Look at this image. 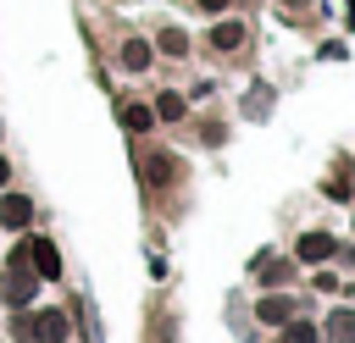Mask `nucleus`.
<instances>
[{"instance_id":"f257e3e1","label":"nucleus","mask_w":355,"mask_h":343,"mask_svg":"<svg viewBox=\"0 0 355 343\" xmlns=\"http://www.w3.org/2000/svg\"><path fill=\"white\" fill-rule=\"evenodd\" d=\"M22 243H28V266H33L39 277H61V254H55L50 238H22Z\"/></svg>"},{"instance_id":"f03ea898","label":"nucleus","mask_w":355,"mask_h":343,"mask_svg":"<svg viewBox=\"0 0 355 343\" xmlns=\"http://www.w3.org/2000/svg\"><path fill=\"white\" fill-rule=\"evenodd\" d=\"M33 343H67V310H39L33 315Z\"/></svg>"},{"instance_id":"7ed1b4c3","label":"nucleus","mask_w":355,"mask_h":343,"mask_svg":"<svg viewBox=\"0 0 355 343\" xmlns=\"http://www.w3.org/2000/svg\"><path fill=\"white\" fill-rule=\"evenodd\" d=\"M333 249H338V243H333V238H327V232H305V238H300V249H294V254H300V260H305V266H322V260H327V254H333Z\"/></svg>"},{"instance_id":"20e7f679","label":"nucleus","mask_w":355,"mask_h":343,"mask_svg":"<svg viewBox=\"0 0 355 343\" xmlns=\"http://www.w3.org/2000/svg\"><path fill=\"white\" fill-rule=\"evenodd\" d=\"M322 337H327V343H355V310H333V315L322 321Z\"/></svg>"},{"instance_id":"39448f33","label":"nucleus","mask_w":355,"mask_h":343,"mask_svg":"<svg viewBox=\"0 0 355 343\" xmlns=\"http://www.w3.org/2000/svg\"><path fill=\"white\" fill-rule=\"evenodd\" d=\"M28 216H33L28 194H6V199H0V221H6V227H17V232H22V227H28Z\"/></svg>"},{"instance_id":"423d86ee","label":"nucleus","mask_w":355,"mask_h":343,"mask_svg":"<svg viewBox=\"0 0 355 343\" xmlns=\"http://www.w3.org/2000/svg\"><path fill=\"white\" fill-rule=\"evenodd\" d=\"M255 315H261V321H266V326H283V321H288V315H294V304H288V299H283V293H266V299H261V304H255Z\"/></svg>"},{"instance_id":"0eeeda50","label":"nucleus","mask_w":355,"mask_h":343,"mask_svg":"<svg viewBox=\"0 0 355 343\" xmlns=\"http://www.w3.org/2000/svg\"><path fill=\"white\" fill-rule=\"evenodd\" d=\"M150 55H155V44H150V39H128V44H122V66H128V72H144V66H150Z\"/></svg>"},{"instance_id":"6e6552de","label":"nucleus","mask_w":355,"mask_h":343,"mask_svg":"<svg viewBox=\"0 0 355 343\" xmlns=\"http://www.w3.org/2000/svg\"><path fill=\"white\" fill-rule=\"evenodd\" d=\"M155 50H161V55H189V33H183V28H161V33H155Z\"/></svg>"},{"instance_id":"1a4fd4ad","label":"nucleus","mask_w":355,"mask_h":343,"mask_svg":"<svg viewBox=\"0 0 355 343\" xmlns=\"http://www.w3.org/2000/svg\"><path fill=\"white\" fill-rule=\"evenodd\" d=\"M211 44H216V50H239V44H244V28H239V22H216V28H211Z\"/></svg>"},{"instance_id":"9d476101","label":"nucleus","mask_w":355,"mask_h":343,"mask_svg":"<svg viewBox=\"0 0 355 343\" xmlns=\"http://www.w3.org/2000/svg\"><path fill=\"white\" fill-rule=\"evenodd\" d=\"M150 122H155V105H122V127L128 133H144Z\"/></svg>"},{"instance_id":"9b49d317","label":"nucleus","mask_w":355,"mask_h":343,"mask_svg":"<svg viewBox=\"0 0 355 343\" xmlns=\"http://www.w3.org/2000/svg\"><path fill=\"white\" fill-rule=\"evenodd\" d=\"M183 111H189L183 94H161V100H155V116H161V122H183Z\"/></svg>"},{"instance_id":"f8f14e48","label":"nucleus","mask_w":355,"mask_h":343,"mask_svg":"<svg viewBox=\"0 0 355 343\" xmlns=\"http://www.w3.org/2000/svg\"><path fill=\"white\" fill-rule=\"evenodd\" d=\"M144 172H150V183H166L178 166H172V155H150V166H144Z\"/></svg>"},{"instance_id":"ddd939ff","label":"nucleus","mask_w":355,"mask_h":343,"mask_svg":"<svg viewBox=\"0 0 355 343\" xmlns=\"http://www.w3.org/2000/svg\"><path fill=\"white\" fill-rule=\"evenodd\" d=\"M11 337H17V343H33V315H28V310L11 315Z\"/></svg>"},{"instance_id":"4468645a","label":"nucleus","mask_w":355,"mask_h":343,"mask_svg":"<svg viewBox=\"0 0 355 343\" xmlns=\"http://www.w3.org/2000/svg\"><path fill=\"white\" fill-rule=\"evenodd\" d=\"M261 277H266V282H288V277H294V266H288V260H266V266H261Z\"/></svg>"},{"instance_id":"2eb2a0df","label":"nucleus","mask_w":355,"mask_h":343,"mask_svg":"<svg viewBox=\"0 0 355 343\" xmlns=\"http://www.w3.org/2000/svg\"><path fill=\"white\" fill-rule=\"evenodd\" d=\"M327 188H333V199H349V166H344V160H338V172H333Z\"/></svg>"},{"instance_id":"dca6fc26","label":"nucleus","mask_w":355,"mask_h":343,"mask_svg":"<svg viewBox=\"0 0 355 343\" xmlns=\"http://www.w3.org/2000/svg\"><path fill=\"white\" fill-rule=\"evenodd\" d=\"M316 337H322V332H316V326H305V321H294V326H288V343H316Z\"/></svg>"},{"instance_id":"f3484780","label":"nucleus","mask_w":355,"mask_h":343,"mask_svg":"<svg viewBox=\"0 0 355 343\" xmlns=\"http://www.w3.org/2000/svg\"><path fill=\"white\" fill-rule=\"evenodd\" d=\"M6 183H11V166H6V155H0V188H6Z\"/></svg>"},{"instance_id":"a211bd4d","label":"nucleus","mask_w":355,"mask_h":343,"mask_svg":"<svg viewBox=\"0 0 355 343\" xmlns=\"http://www.w3.org/2000/svg\"><path fill=\"white\" fill-rule=\"evenodd\" d=\"M200 6H205V11H222V6H227V0H200Z\"/></svg>"}]
</instances>
